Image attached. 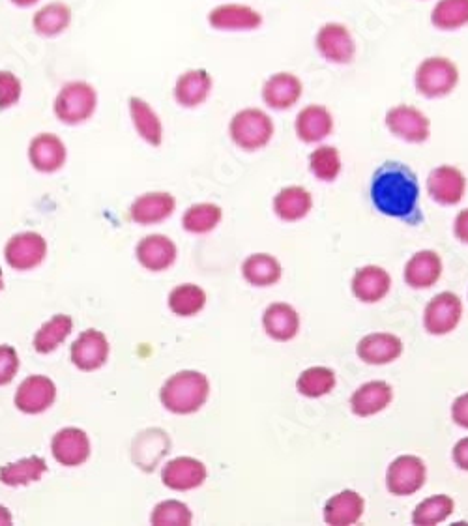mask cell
<instances>
[{"instance_id": "6da1fadb", "label": "cell", "mask_w": 468, "mask_h": 526, "mask_svg": "<svg viewBox=\"0 0 468 526\" xmlns=\"http://www.w3.org/2000/svg\"><path fill=\"white\" fill-rule=\"evenodd\" d=\"M420 180L409 165L401 161H384L371 176L369 197L377 212L407 225H420L424 214L420 208Z\"/></svg>"}, {"instance_id": "7a4b0ae2", "label": "cell", "mask_w": 468, "mask_h": 526, "mask_svg": "<svg viewBox=\"0 0 468 526\" xmlns=\"http://www.w3.org/2000/svg\"><path fill=\"white\" fill-rule=\"evenodd\" d=\"M210 397V380L199 371H178L161 386V405L173 414H195Z\"/></svg>"}, {"instance_id": "3957f363", "label": "cell", "mask_w": 468, "mask_h": 526, "mask_svg": "<svg viewBox=\"0 0 468 526\" xmlns=\"http://www.w3.org/2000/svg\"><path fill=\"white\" fill-rule=\"evenodd\" d=\"M459 85V68L448 57L433 55L422 60L414 70V88L427 100H440Z\"/></svg>"}, {"instance_id": "277c9868", "label": "cell", "mask_w": 468, "mask_h": 526, "mask_svg": "<svg viewBox=\"0 0 468 526\" xmlns=\"http://www.w3.org/2000/svg\"><path fill=\"white\" fill-rule=\"evenodd\" d=\"M274 133H276L274 120L259 107H248L238 111L229 124L231 141L246 152H255L268 147L270 141L274 139Z\"/></svg>"}, {"instance_id": "5b68a950", "label": "cell", "mask_w": 468, "mask_h": 526, "mask_svg": "<svg viewBox=\"0 0 468 526\" xmlns=\"http://www.w3.org/2000/svg\"><path fill=\"white\" fill-rule=\"evenodd\" d=\"M98 109V92L87 81H70L60 88L53 111L66 126H79L94 117Z\"/></svg>"}, {"instance_id": "8992f818", "label": "cell", "mask_w": 468, "mask_h": 526, "mask_svg": "<svg viewBox=\"0 0 468 526\" xmlns=\"http://www.w3.org/2000/svg\"><path fill=\"white\" fill-rule=\"evenodd\" d=\"M384 124L388 132L397 139L410 143V145H422L431 137V120L422 109L399 103L386 111Z\"/></svg>"}, {"instance_id": "52a82bcc", "label": "cell", "mask_w": 468, "mask_h": 526, "mask_svg": "<svg viewBox=\"0 0 468 526\" xmlns=\"http://www.w3.org/2000/svg\"><path fill=\"white\" fill-rule=\"evenodd\" d=\"M315 49L330 64L345 66L356 57V40L351 29L343 23H324L315 34Z\"/></svg>"}, {"instance_id": "ba28073f", "label": "cell", "mask_w": 468, "mask_h": 526, "mask_svg": "<svg viewBox=\"0 0 468 526\" xmlns=\"http://www.w3.org/2000/svg\"><path fill=\"white\" fill-rule=\"evenodd\" d=\"M427 482L425 461L418 455H399L386 470V489L395 497H410Z\"/></svg>"}, {"instance_id": "9c48e42d", "label": "cell", "mask_w": 468, "mask_h": 526, "mask_svg": "<svg viewBox=\"0 0 468 526\" xmlns=\"http://www.w3.org/2000/svg\"><path fill=\"white\" fill-rule=\"evenodd\" d=\"M463 319V302L457 294H437L429 300L424 309V328L431 336L452 334Z\"/></svg>"}, {"instance_id": "30bf717a", "label": "cell", "mask_w": 468, "mask_h": 526, "mask_svg": "<svg viewBox=\"0 0 468 526\" xmlns=\"http://www.w3.org/2000/svg\"><path fill=\"white\" fill-rule=\"evenodd\" d=\"M427 195L442 206L459 205L465 199L468 180L465 173L455 165H439L435 167L425 182Z\"/></svg>"}, {"instance_id": "8fae6325", "label": "cell", "mask_w": 468, "mask_h": 526, "mask_svg": "<svg viewBox=\"0 0 468 526\" xmlns=\"http://www.w3.org/2000/svg\"><path fill=\"white\" fill-rule=\"evenodd\" d=\"M208 25L220 32H251L263 25V14L248 4L223 2L208 12Z\"/></svg>"}, {"instance_id": "7c38bea8", "label": "cell", "mask_w": 468, "mask_h": 526, "mask_svg": "<svg viewBox=\"0 0 468 526\" xmlns=\"http://www.w3.org/2000/svg\"><path fill=\"white\" fill-rule=\"evenodd\" d=\"M45 255H47V242L42 234L34 231L14 234L4 248L6 263L19 272L34 270L36 266L44 263Z\"/></svg>"}, {"instance_id": "4fadbf2b", "label": "cell", "mask_w": 468, "mask_h": 526, "mask_svg": "<svg viewBox=\"0 0 468 526\" xmlns=\"http://www.w3.org/2000/svg\"><path fill=\"white\" fill-rule=\"evenodd\" d=\"M336 128L334 115L326 105L309 103L294 120V132L302 143L308 145H319L324 139H328Z\"/></svg>"}, {"instance_id": "5bb4252c", "label": "cell", "mask_w": 468, "mask_h": 526, "mask_svg": "<svg viewBox=\"0 0 468 526\" xmlns=\"http://www.w3.org/2000/svg\"><path fill=\"white\" fill-rule=\"evenodd\" d=\"M109 352L111 347L105 334L100 330L88 328L75 339L70 356H72V364L79 371L90 373L105 366V362L109 360Z\"/></svg>"}, {"instance_id": "9a60e30c", "label": "cell", "mask_w": 468, "mask_h": 526, "mask_svg": "<svg viewBox=\"0 0 468 526\" xmlns=\"http://www.w3.org/2000/svg\"><path fill=\"white\" fill-rule=\"evenodd\" d=\"M57 399L55 382L44 375H30L15 392V407L25 414H42Z\"/></svg>"}, {"instance_id": "2e32d148", "label": "cell", "mask_w": 468, "mask_h": 526, "mask_svg": "<svg viewBox=\"0 0 468 526\" xmlns=\"http://www.w3.org/2000/svg\"><path fill=\"white\" fill-rule=\"evenodd\" d=\"M263 102L274 111H287L302 100L304 83L293 72H278L264 81Z\"/></svg>"}, {"instance_id": "e0dca14e", "label": "cell", "mask_w": 468, "mask_h": 526, "mask_svg": "<svg viewBox=\"0 0 468 526\" xmlns=\"http://www.w3.org/2000/svg\"><path fill=\"white\" fill-rule=\"evenodd\" d=\"M351 291L356 300L364 304H377L392 291V276L377 264H367L354 272Z\"/></svg>"}, {"instance_id": "ac0fdd59", "label": "cell", "mask_w": 468, "mask_h": 526, "mask_svg": "<svg viewBox=\"0 0 468 526\" xmlns=\"http://www.w3.org/2000/svg\"><path fill=\"white\" fill-rule=\"evenodd\" d=\"M66 160H68V150L59 135L38 133L30 141L29 161L36 171L45 175L57 173L66 165Z\"/></svg>"}, {"instance_id": "d6986e66", "label": "cell", "mask_w": 468, "mask_h": 526, "mask_svg": "<svg viewBox=\"0 0 468 526\" xmlns=\"http://www.w3.org/2000/svg\"><path fill=\"white\" fill-rule=\"evenodd\" d=\"M51 452L57 463L64 467L85 465L90 457V439L79 427H64L51 440Z\"/></svg>"}, {"instance_id": "ffe728a7", "label": "cell", "mask_w": 468, "mask_h": 526, "mask_svg": "<svg viewBox=\"0 0 468 526\" xmlns=\"http://www.w3.org/2000/svg\"><path fill=\"white\" fill-rule=\"evenodd\" d=\"M405 345L399 337L388 332H375L362 337L356 345V354L369 366H386L401 358Z\"/></svg>"}, {"instance_id": "44dd1931", "label": "cell", "mask_w": 468, "mask_h": 526, "mask_svg": "<svg viewBox=\"0 0 468 526\" xmlns=\"http://www.w3.org/2000/svg\"><path fill=\"white\" fill-rule=\"evenodd\" d=\"M392 401H394V388L386 380H369L354 390L349 405L354 416L371 418L388 409Z\"/></svg>"}, {"instance_id": "7402d4cb", "label": "cell", "mask_w": 468, "mask_h": 526, "mask_svg": "<svg viewBox=\"0 0 468 526\" xmlns=\"http://www.w3.org/2000/svg\"><path fill=\"white\" fill-rule=\"evenodd\" d=\"M206 467L193 457H176L161 470V482L173 491H193L206 480Z\"/></svg>"}, {"instance_id": "603a6c76", "label": "cell", "mask_w": 468, "mask_h": 526, "mask_svg": "<svg viewBox=\"0 0 468 526\" xmlns=\"http://www.w3.org/2000/svg\"><path fill=\"white\" fill-rule=\"evenodd\" d=\"M214 90V79L203 68H191L178 75L173 94L178 105L186 109H195L210 98Z\"/></svg>"}, {"instance_id": "cb8c5ba5", "label": "cell", "mask_w": 468, "mask_h": 526, "mask_svg": "<svg viewBox=\"0 0 468 526\" xmlns=\"http://www.w3.org/2000/svg\"><path fill=\"white\" fill-rule=\"evenodd\" d=\"M176 208V199L167 191H148L139 195L130 206V218L139 225H156L169 220Z\"/></svg>"}, {"instance_id": "d4e9b609", "label": "cell", "mask_w": 468, "mask_h": 526, "mask_svg": "<svg viewBox=\"0 0 468 526\" xmlns=\"http://www.w3.org/2000/svg\"><path fill=\"white\" fill-rule=\"evenodd\" d=\"M135 255L143 268L150 272H163L175 264L178 249L169 236L148 234L137 244Z\"/></svg>"}, {"instance_id": "484cf974", "label": "cell", "mask_w": 468, "mask_h": 526, "mask_svg": "<svg viewBox=\"0 0 468 526\" xmlns=\"http://www.w3.org/2000/svg\"><path fill=\"white\" fill-rule=\"evenodd\" d=\"M440 276H442V259L433 249L416 251L403 270L405 283L418 291L433 287L439 281Z\"/></svg>"}, {"instance_id": "4316f807", "label": "cell", "mask_w": 468, "mask_h": 526, "mask_svg": "<svg viewBox=\"0 0 468 526\" xmlns=\"http://www.w3.org/2000/svg\"><path fill=\"white\" fill-rule=\"evenodd\" d=\"M366 512V500L352 489L337 493L324 504V523L334 526L356 525Z\"/></svg>"}, {"instance_id": "83f0119b", "label": "cell", "mask_w": 468, "mask_h": 526, "mask_svg": "<svg viewBox=\"0 0 468 526\" xmlns=\"http://www.w3.org/2000/svg\"><path fill=\"white\" fill-rule=\"evenodd\" d=\"M300 315L293 306L289 304H270L264 309L263 328L266 336L272 337L279 343H287L300 332Z\"/></svg>"}, {"instance_id": "f1b7e54d", "label": "cell", "mask_w": 468, "mask_h": 526, "mask_svg": "<svg viewBox=\"0 0 468 526\" xmlns=\"http://www.w3.org/2000/svg\"><path fill=\"white\" fill-rule=\"evenodd\" d=\"M128 111H130V118H132L133 128L137 135L143 141H147L150 147H161L163 124H161L158 113L152 109V105L139 96H132L128 100Z\"/></svg>"}, {"instance_id": "f546056e", "label": "cell", "mask_w": 468, "mask_h": 526, "mask_svg": "<svg viewBox=\"0 0 468 526\" xmlns=\"http://www.w3.org/2000/svg\"><path fill=\"white\" fill-rule=\"evenodd\" d=\"M313 210V195L304 186H287L274 197V212L279 220L296 223L308 218Z\"/></svg>"}, {"instance_id": "4dcf8cb0", "label": "cell", "mask_w": 468, "mask_h": 526, "mask_svg": "<svg viewBox=\"0 0 468 526\" xmlns=\"http://www.w3.org/2000/svg\"><path fill=\"white\" fill-rule=\"evenodd\" d=\"M72 25V10L64 2H49L32 17V29L38 36L57 38Z\"/></svg>"}, {"instance_id": "1f68e13d", "label": "cell", "mask_w": 468, "mask_h": 526, "mask_svg": "<svg viewBox=\"0 0 468 526\" xmlns=\"http://www.w3.org/2000/svg\"><path fill=\"white\" fill-rule=\"evenodd\" d=\"M283 274V268L274 255L253 253L242 263V276L253 287H272Z\"/></svg>"}, {"instance_id": "d6a6232c", "label": "cell", "mask_w": 468, "mask_h": 526, "mask_svg": "<svg viewBox=\"0 0 468 526\" xmlns=\"http://www.w3.org/2000/svg\"><path fill=\"white\" fill-rule=\"evenodd\" d=\"M45 472H47V463L44 457L30 455L0 468V482L8 487H21V485L40 482Z\"/></svg>"}, {"instance_id": "836d02e7", "label": "cell", "mask_w": 468, "mask_h": 526, "mask_svg": "<svg viewBox=\"0 0 468 526\" xmlns=\"http://www.w3.org/2000/svg\"><path fill=\"white\" fill-rule=\"evenodd\" d=\"M72 330H74L72 317L59 313L40 326V330L34 336V349L40 354L55 352L72 334Z\"/></svg>"}, {"instance_id": "e575fe53", "label": "cell", "mask_w": 468, "mask_h": 526, "mask_svg": "<svg viewBox=\"0 0 468 526\" xmlns=\"http://www.w3.org/2000/svg\"><path fill=\"white\" fill-rule=\"evenodd\" d=\"M431 25L442 32L468 27V0H437L431 10Z\"/></svg>"}, {"instance_id": "d590c367", "label": "cell", "mask_w": 468, "mask_h": 526, "mask_svg": "<svg viewBox=\"0 0 468 526\" xmlns=\"http://www.w3.org/2000/svg\"><path fill=\"white\" fill-rule=\"evenodd\" d=\"M336 371L330 367L313 366L302 371L296 380V390L298 394L309 397V399H319L324 395L330 394L336 388Z\"/></svg>"}, {"instance_id": "8d00e7d4", "label": "cell", "mask_w": 468, "mask_h": 526, "mask_svg": "<svg viewBox=\"0 0 468 526\" xmlns=\"http://www.w3.org/2000/svg\"><path fill=\"white\" fill-rule=\"evenodd\" d=\"M454 498L448 495H435V497L422 500L412 513V523L418 526L440 525L450 519L454 513Z\"/></svg>"}, {"instance_id": "74e56055", "label": "cell", "mask_w": 468, "mask_h": 526, "mask_svg": "<svg viewBox=\"0 0 468 526\" xmlns=\"http://www.w3.org/2000/svg\"><path fill=\"white\" fill-rule=\"evenodd\" d=\"M223 218V210L214 203L191 205L182 216V227L191 234L212 233Z\"/></svg>"}, {"instance_id": "f35d334b", "label": "cell", "mask_w": 468, "mask_h": 526, "mask_svg": "<svg viewBox=\"0 0 468 526\" xmlns=\"http://www.w3.org/2000/svg\"><path fill=\"white\" fill-rule=\"evenodd\" d=\"M206 306V293L193 283L175 287L169 294V309L178 317H193Z\"/></svg>"}, {"instance_id": "ab89813d", "label": "cell", "mask_w": 468, "mask_h": 526, "mask_svg": "<svg viewBox=\"0 0 468 526\" xmlns=\"http://www.w3.org/2000/svg\"><path fill=\"white\" fill-rule=\"evenodd\" d=\"M343 161L336 147L319 145L309 154V171L321 182H334L341 175Z\"/></svg>"}, {"instance_id": "60d3db41", "label": "cell", "mask_w": 468, "mask_h": 526, "mask_svg": "<svg viewBox=\"0 0 468 526\" xmlns=\"http://www.w3.org/2000/svg\"><path fill=\"white\" fill-rule=\"evenodd\" d=\"M193 513L180 500H163L150 515V523L154 526H190Z\"/></svg>"}, {"instance_id": "b9f144b4", "label": "cell", "mask_w": 468, "mask_h": 526, "mask_svg": "<svg viewBox=\"0 0 468 526\" xmlns=\"http://www.w3.org/2000/svg\"><path fill=\"white\" fill-rule=\"evenodd\" d=\"M23 96V83L21 79L10 72L0 70V111L12 109Z\"/></svg>"}, {"instance_id": "7bdbcfd3", "label": "cell", "mask_w": 468, "mask_h": 526, "mask_svg": "<svg viewBox=\"0 0 468 526\" xmlns=\"http://www.w3.org/2000/svg\"><path fill=\"white\" fill-rule=\"evenodd\" d=\"M21 367L19 354L12 345H0V386H6L15 379Z\"/></svg>"}, {"instance_id": "ee69618b", "label": "cell", "mask_w": 468, "mask_h": 526, "mask_svg": "<svg viewBox=\"0 0 468 526\" xmlns=\"http://www.w3.org/2000/svg\"><path fill=\"white\" fill-rule=\"evenodd\" d=\"M452 420L459 427L468 429V392L455 399L454 405H452Z\"/></svg>"}, {"instance_id": "f6af8a7d", "label": "cell", "mask_w": 468, "mask_h": 526, "mask_svg": "<svg viewBox=\"0 0 468 526\" xmlns=\"http://www.w3.org/2000/svg\"><path fill=\"white\" fill-rule=\"evenodd\" d=\"M452 459H454L455 465L461 470L468 472V437L459 440L454 446V452H452Z\"/></svg>"}, {"instance_id": "bcb514c9", "label": "cell", "mask_w": 468, "mask_h": 526, "mask_svg": "<svg viewBox=\"0 0 468 526\" xmlns=\"http://www.w3.org/2000/svg\"><path fill=\"white\" fill-rule=\"evenodd\" d=\"M455 238L463 244H468V208L461 210L454 221Z\"/></svg>"}, {"instance_id": "7dc6e473", "label": "cell", "mask_w": 468, "mask_h": 526, "mask_svg": "<svg viewBox=\"0 0 468 526\" xmlns=\"http://www.w3.org/2000/svg\"><path fill=\"white\" fill-rule=\"evenodd\" d=\"M14 523V517L10 510L6 506H0V525H12Z\"/></svg>"}, {"instance_id": "c3c4849f", "label": "cell", "mask_w": 468, "mask_h": 526, "mask_svg": "<svg viewBox=\"0 0 468 526\" xmlns=\"http://www.w3.org/2000/svg\"><path fill=\"white\" fill-rule=\"evenodd\" d=\"M17 8H32L34 4H38L40 0H10Z\"/></svg>"}, {"instance_id": "681fc988", "label": "cell", "mask_w": 468, "mask_h": 526, "mask_svg": "<svg viewBox=\"0 0 468 526\" xmlns=\"http://www.w3.org/2000/svg\"><path fill=\"white\" fill-rule=\"evenodd\" d=\"M4 289V278H2V268H0V291Z\"/></svg>"}]
</instances>
